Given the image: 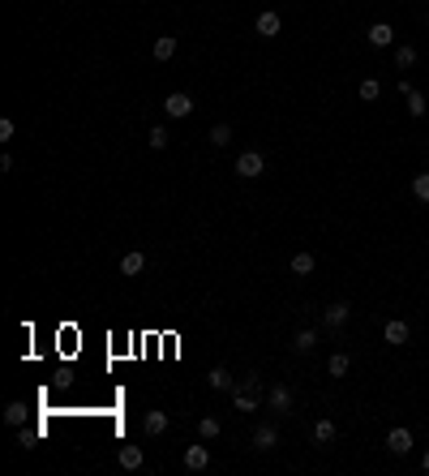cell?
<instances>
[{
    "label": "cell",
    "mask_w": 429,
    "mask_h": 476,
    "mask_svg": "<svg viewBox=\"0 0 429 476\" xmlns=\"http://www.w3.org/2000/svg\"><path fill=\"white\" fill-rule=\"evenodd\" d=\"M292 403H296V399H292V386H284V382H275L271 391H266V408H271L275 416H288Z\"/></svg>",
    "instance_id": "6da1fadb"
},
{
    "label": "cell",
    "mask_w": 429,
    "mask_h": 476,
    "mask_svg": "<svg viewBox=\"0 0 429 476\" xmlns=\"http://www.w3.org/2000/svg\"><path fill=\"white\" fill-rule=\"evenodd\" d=\"M262 172H266V159H262L258 150H245V154L236 159V176H241V181H258Z\"/></svg>",
    "instance_id": "7a4b0ae2"
},
{
    "label": "cell",
    "mask_w": 429,
    "mask_h": 476,
    "mask_svg": "<svg viewBox=\"0 0 429 476\" xmlns=\"http://www.w3.org/2000/svg\"><path fill=\"white\" fill-rule=\"evenodd\" d=\"M348 317H352V305H348V300H335V305L322 309V327H327V331H339Z\"/></svg>",
    "instance_id": "3957f363"
},
{
    "label": "cell",
    "mask_w": 429,
    "mask_h": 476,
    "mask_svg": "<svg viewBox=\"0 0 429 476\" xmlns=\"http://www.w3.org/2000/svg\"><path fill=\"white\" fill-rule=\"evenodd\" d=\"M164 112H168V116H172V121H185V116H189V112H193V99H189V94H185V90H172V94H168V99H164Z\"/></svg>",
    "instance_id": "277c9868"
},
{
    "label": "cell",
    "mask_w": 429,
    "mask_h": 476,
    "mask_svg": "<svg viewBox=\"0 0 429 476\" xmlns=\"http://www.w3.org/2000/svg\"><path fill=\"white\" fill-rule=\"evenodd\" d=\"M382 339H387V343H391V348H404V343H408V339H412V327H408V322H404V317H391V322H387V327H382Z\"/></svg>",
    "instance_id": "5b68a950"
},
{
    "label": "cell",
    "mask_w": 429,
    "mask_h": 476,
    "mask_svg": "<svg viewBox=\"0 0 429 476\" xmlns=\"http://www.w3.org/2000/svg\"><path fill=\"white\" fill-rule=\"evenodd\" d=\"M253 30H258L262 39H275V35L284 30V18H279L275 9H262V13H258V22H253Z\"/></svg>",
    "instance_id": "8992f818"
},
{
    "label": "cell",
    "mask_w": 429,
    "mask_h": 476,
    "mask_svg": "<svg viewBox=\"0 0 429 476\" xmlns=\"http://www.w3.org/2000/svg\"><path fill=\"white\" fill-rule=\"evenodd\" d=\"M412 446H416V442H412V429H404V425H395V429L387 434V451H391V455H408Z\"/></svg>",
    "instance_id": "52a82bcc"
},
{
    "label": "cell",
    "mask_w": 429,
    "mask_h": 476,
    "mask_svg": "<svg viewBox=\"0 0 429 476\" xmlns=\"http://www.w3.org/2000/svg\"><path fill=\"white\" fill-rule=\"evenodd\" d=\"M168 425H172V420H168V412H146V416H142V429H146V438L168 434Z\"/></svg>",
    "instance_id": "ba28073f"
},
{
    "label": "cell",
    "mask_w": 429,
    "mask_h": 476,
    "mask_svg": "<svg viewBox=\"0 0 429 476\" xmlns=\"http://www.w3.org/2000/svg\"><path fill=\"white\" fill-rule=\"evenodd\" d=\"M395 43V26L391 22H373L369 26V47H391Z\"/></svg>",
    "instance_id": "9c48e42d"
},
{
    "label": "cell",
    "mask_w": 429,
    "mask_h": 476,
    "mask_svg": "<svg viewBox=\"0 0 429 476\" xmlns=\"http://www.w3.org/2000/svg\"><path fill=\"white\" fill-rule=\"evenodd\" d=\"M253 446H258V451H275V446H279V429H275V425H258V429H253Z\"/></svg>",
    "instance_id": "30bf717a"
},
{
    "label": "cell",
    "mask_w": 429,
    "mask_h": 476,
    "mask_svg": "<svg viewBox=\"0 0 429 476\" xmlns=\"http://www.w3.org/2000/svg\"><path fill=\"white\" fill-rule=\"evenodd\" d=\"M185 468H189V472L210 468V451H206V446H198V442H193V446H185Z\"/></svg>",
    "instance_id": "8fae6325"
},
{
    "label": "cell",
    "mask_w": 429,
    "mask_h": 476,
    "mask_svg": "<svg viewBox=\"0 0 429 476\" xmlns=\"http://www.w3.org/2000/svg\"><path fill=\"white\" fill-rule=\"evenodd\" d=\"M142 271H146V253L129 249V253L121 257V275H129V279H133V275H142Z\"/></svg>",
    "instance_id": "7c38bea8"
},
{
    "label": "cell",
    "mask_w": 429,
    "mask_h": 476,
    "mask_svg": "<svg viewBox=\"0 0 429 476\" xmlns=\"http://www.w3.org/2000/svg\"><path fill=\"white\" fill-rule=\"evenodd\" d=\"M206 382H210L214 391H236V378L228 374V369H224V365H214V369H210V374H206Z\"/></svg>",
    "instance_id": "4fadbf2b"
},
{
    "label": "cell",
    "mask_w": 429,
    "mask_h": 476,
    "mask_svg": "<svg viewBox=\"0 0 429 476\" xmlns=\"http://www.w3.org/2000/svg\"><path fill=\"white\" fill-rule=\"evenodd\" d=\"M288 267H292V275H301V279H305V275H313V267H318V257L301 249V253H292V262H288Z\"/></svg>",
    "instance_id": "5bb4252c"
},
{
    "label": "cell",
    "mask_w": 429,
    "mask_h": 476,
    "mask_svg": "<svg viewBox=\"0 0 429 476\" xmlns=\"http://www.w3.org/2000/svg\"><path fill=\"white\" fill-rule=\"evenodd\" d=\"M150 51H155V61L164 65V61H172V56H176V39H172V35H159Z\"/></svg>",
    "instance_id": "9a60e30c"
},
{
    "label": "cell",
    "mask_w": 429,
    "mask_h": 476,
    "mask_svg": "<svg viewBox=\"0 0 429 476\" xmlns=\"http://www.w3.org/2000/svg\"><path fill=\"white\" fill-rule=\"evenodd\" d=\"M258 403H262V395H253V391H241V386L232 391V408H236V412H253Z\"/></svg>",
    "instance_id": "2e32d148"
},
{
    "label": "cell",
    "mask_w": 429,
    "mask_h": 476,
    "mask_svg": "<svg viewBox=\"0 0 429 476\" xmlns=\"http://www.w3.org/2000/svg\"><path fill=\"white\" fill-rule=\"evenodd\" d=\"M116 459H121V468H129V472L146 463V455H142V446H121V451H116Z\"/></svg>",
    "instance_id": "e0dca14e"
},
{
    "label": "cell",
    "mask_w": 429,
    "mask_h": 476,
    "mask_svg": "<svg viewBox=\"0 0 429 476\" xmlns=\"http://www.w3.org/2000/svg\"><path fill=\"white\" fill-rule=\"evenodd\" d=\"M313 442H318V446H327V442H335V420H331V416H322L318 425H313Z\"/></svg>",
    "instance_id": "ac0fdd59"
},
{
    "label": "cell",
    "mask_w": 429,
    "mask_h": 476,
    "mask_svg": "<svg viewBox=\"0 0 429 476\" xmlns=\"http://www.w3.org/2000/svg\"><path fill=\"white\" fill-rule=\"evenodd\" d=\"M416 61H421V51H416L412 43H399V47H395V65H399V69H412Z\"/></svg>",
    "instance_id": "d6986e66"
},
{
    "label": "cell",
    "mask_w": 429,
    "mask_h": 476,
    "mask_svg": "<svg viewBox=\"0 0 429 476\" xmlns=\"http://www.w3.org/2000/svg\"><path fill=\"white\" fill-rule=\"evenodd\" d=\"M356 94H361L365 103H378V99H382V82H378V78H365V82L356 86Z\"/></svg>",
    "instance_id": "ffe728a7"
},
{
    "label": "cell",
    "mask_w": 429,
    "mask_h": 476,
    "mask_svg": "<svg viewBox=\"0 0 429 476\" xmlns=\"http://www.w3.org/2000/svg\"><path fill=\"white\" fill-rule=\"evenodd\" d=\"M404 99H408V116H416V121H421V116H425V112H429V99H425V94H421V90H408V94H404Z\"/></svg>",
    "instance_id": "44dd1931"
},
{
    "label": "cell",
    "mask_w": 429,
    "mask_h": 476,
    "mask_svg": "<svg viewBox=\"0 0 429 476\" xmlns=\"http://www.w3.org/2000/svg\"><path fill=\"white\" fill-rule=\"evenodd\" d=\"M348 369H352V356H348V352H335V356L327 360V374H331V378H344Z\"/></svg>",
    "instance_id": "7402d4cb"
},
{
    "label": "cell",
    "mask_w": 429,
    "mask_h": 476,
    "mask_svg": "<svg viewBox=\"0 0 429 476\" xmlns=\"http://www.w3.org/2000/svg\"><path fill=\"white\" fill-rule=\"evenodd\" d=\"M198 438H202V442H214V438H219V420H214V416H202V420H198Z\"/></svg>",
    "instance_id": "603a6c76"
},
{
    "label": "cell",
    "mask_w": 429,
    "mask_h": 476,
    "mask_svg": "<svg viewBox=\"0 0 429 476\" xmlns=\"http://www.w3.org/2000/svg\"><path fill=\"white\" fill-rule=\"evenodd\" d=\"M292 348H296V352H313V348H318V331H309V327L296 331V343H292Z\"/></svg>",
    "instance_id": "cb8c5ba5"
},
{
    "label": "cell",
    "mask_w": 429,
    "mask_h": 476,
    "mask_svg": "<svg viewBox=\"0 0 429 476\" xmlns=\"http://www.w3.org/2000/svg\"><path fill=\"white\" fill-rule=\"evenodd\" d=\"M412 197L416 202H429V172H416L412 176Z\"/></svg>",
    "instance_id": "d4e9b609"
},
{
    "label": "cell",
    "mask_w": 429,
    "mask_h": 476,
    "mask_svg": "<svg viewBox=\"0 0 429 476\" xmlns=\"http://www.w3.org/2000/svg\"><path fill=\"white\" fill-rule=\"evenodd\" d=\"M5 420H9V425H22V420H26V403H22V399H13V403L5 408Z\"/></svg>",
    "instance_id": "484cf974"
},
{
    "label": "cell",
    "mask_w": 429,
    "mask_h": 476,
    "mask_svg": "<svg viewBox=\"0 0 429 476\" xmlns=\"http://www.w3.org/2000/svg\"><path fill=\"white\" fill-rule=\"evenodd\" d=\"M146 142H150V150H164V146H168V129H164V125H155V129L146 133Z\"/></svg>",
    "instance_id": "4316f807"
},
{
    "label": "cell",
    "mask_w": 429,
    "mask_h": 476,
    "mask_svg": "<svg viewBox=\"0 0 429 476\" xmlns=\"http://www.w3.org/2000/svg\"><path fill=\"white\" fill-rule=\"evenodd\" d=\"M206 138H210V146H228V142H232V129H228V125H214Z\"/></svg>",
    "instance_id": "83f0119b"
},
{
    "label": "cell",
    "mask_w": 429,
    "mask_h": 476,
    "mask_svg": "<svg viewBox=\"0 0 429 476\" xmlns=\"http://www.w3.org/2000/svg\"><path fill=\"white\" fill-rule=\"evenodd\" d=\"M13 133H18V129H13V121H9V116H5V121H0V142H9V138H13Z\"/></svg>",
    "instance_id": "f1b7e54d"
},
{
    "label": "cell",
    "mask_w": 429,
    "mask_h": 476,
    "mask_svg": "<svg viewBox=\"0 0 429 476\" xmlns=\"http://www.w3.org/2000/svg\"><path fill=\"white\" fill-rule=\"evenodd\" d=\"M421 468H425V472H429V451H425V455H421Z\"/></svg>",
    "instance_id": "f546056e"
}]
</instances>
